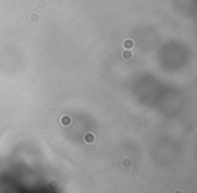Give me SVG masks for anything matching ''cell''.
I'll return each instance as SVG.
<instances>
[{
    "instance_id": "obj_8",
    "label": "cell",
    "mask_w": 197,
    "mask_h": 193,
    "mask_svg": "<svg viewBox=\"0 0 197 193\" xmlns=\"http://www.w3.org/2000/svg\"><path fill=\"white\" fill-rule=\"evenodd\" d=\"M131 176H132L134 178H139L140 177V170L139 169H134V170L131 172Z\"/></svg>"
},
{
    "instance_id": "obj_5",
    "label": "cell",
    "mask_w": 197,
    "mask_h": 193,
    "mask_svg": "<svg viewBox=\"0 0 197 193\" xmlns=\"http://www.w3.org/2000/svg\"><path fill=\"white\" fill-rule=\"evenodd\" d=\"M120 163L123 165V168H130V166H132V159L131 158H123L122 161H120Z\"/></svg>"
},
{
    "instance_id": "obj_3",
    "label": "cell",
    "mask_w": 197,
    "mask_h": 193,
    "mask_svg": "<svg viewBox=\"0 0 197 193\" xmlns=\"http://www.w3.org/2000/svg\"><path fill=\"white\" fill-rule=\"evenodd\" d=\"M134 47H135L134 39L127 38V39H124V41H123V49H124V50H132Z\"/></svg>"
},
{
    "instance_id": "obj_9",
    "label": "cell",
    "mask_w": 197,
    "mask_h": 193,
    "mask_svg": "<svg viewBox=\"0 0 197 193\" xmlns=\"http://www.w3.org/2000/svg\"><path fill=\"white\" fill-rule=\"evenodd\" d=\"M173 193H184V192H182V190H180V189H177V190H174Z\"/></svg>"
},
{
    "instance_id": "obj_6",
    "label": "cell",
    "mask_w": 197,
    "mask_h": 193,
    "mask_svg": "<svg viewBox=\"0 0 197 193\" xmlns=\"http://www.w3.org/2000/svg\"><path fill=\"white\" fill-rule=\"evenodd\" d=\"M132 56H134V53L130 50H126V51H122V57L124 58V60H131L132 58Z\"/></svg>"
},
{
    "instance_id": "obj_4",
    "label": "cell",
    "mask_w": 197,
    "mask_h": 193,
    "mask_svg": "<svg viewBox=\"0 0 197 193\" xmlns=\"http://www.w3.org/2000/svg\"><path fill=\"white\" fill-rule=\"evenodd\" d=\"M58 186H59V184H58L57 180H50V181H47V188L50 189V190H57Z\"/></svg>"
},
{
    "instance_id": "obj_1",
    "label": "cell",
    "mask_w": 197,
    "mask_h": 193,
    "mask_svg": "<svg viewBox=\"0 0 197 193\" xmlns=\"http://www.w3.org/2000/svg\"><path fill=\"white\" fill-rule=\"evenodd\" d=\"M95 141H96V135H95V132H85L84 134V142L87 143V145H93Z\"/></svg>"
},
{
    "instance_id": "obj_2",
    "label": "cell",
    "mask_w": 197,
    "mask_h": 193,
    "mask_svg": "<svg viewBox=\"0 0 197 193\" xmlns=\"http://www.w3.org/2000/svg\"><path fill=\"white\" fill-rule=\"evenodd\" d=\"M72 116H69V115H62V116L59 117V123H61V126L63 127H69V126H72Z\"/></svg>"
},
{
    "instance_id": "obj_7",
    "label": "cell",
    "mask_w": 197,
    "mask_h": 193,
    "mask_svg": "<svg viewBox=\"0 0 197 193\" xmlns=\"http://www.w3.org/2000/svg\"><path fill=\"white\" fill-rule=\"evenodd\" d=\"M39 19H41L39 14H31V16H30V21H31L32 23H38V22H39Z\"/></svg>"
}]
</instances>
